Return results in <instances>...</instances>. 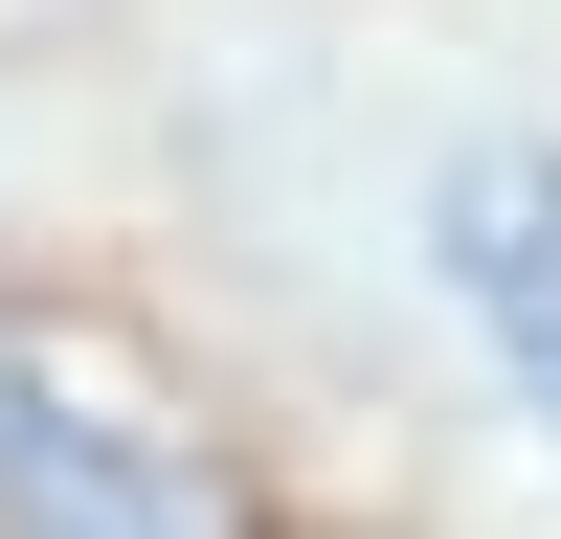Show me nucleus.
Masks as SVG:
<instances>
[{
  "label": "nucleus",
  "mask_w": 561,
  "mask_h": 539,
  "mask_svg": "<svg viewBox=\"0 0 561 539\" xmlns=\"http://www.w3.org/2000/svg\"><path fill=\"white\" fill-rule=\"evenodd\" d=\"M449 270H472L494 359L561 404V158H472V180H449Z\"/></svg>",
  "instance_id": "nucleus-2"
},
{
  "label": "nucleus",
  "mask_w": 561,
  "mask_h": 539,
  "mask_svg": "<svg viewBox=\"0 0 561 539\" xmlns=\"http://www.w3.org/2000/svg\"><path fill=\"white\" fill-rule=\"evenodd\" d=\"M0 517H68V539H158V517H248V472H225V449L180 427L158 382H113L90 337L0 314Z\"/></svg>",
  "instance_id": "nucleus-1"
}]
</instances>
